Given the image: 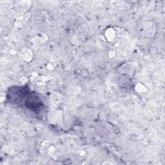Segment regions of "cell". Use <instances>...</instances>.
<instances>
[{"label": "cell", "mask_w": 165, "mask_h": 165, "mask_svg": "<svg viewBox=\"0 0 165 165\" xmlns=\"http://www.w3.org/2000/svg\"><path fill=\"white\" fill-rule=\"evenodd\" d=\"M106 36H107V39H109V40H112V39H113L114 36H115L114 30H113L112 29H109V30H107Z\"/></svg>", "instance_id": "6da1fadb"}]
</instances>
